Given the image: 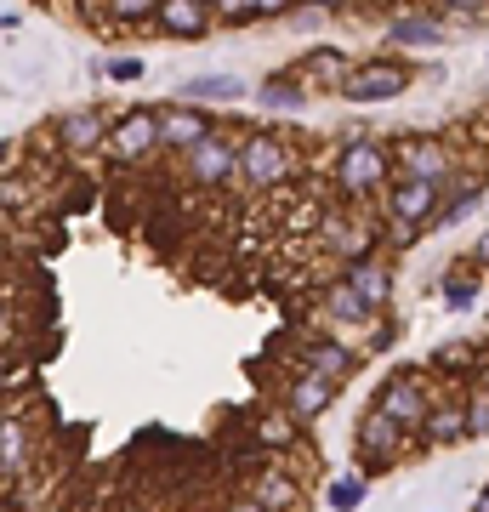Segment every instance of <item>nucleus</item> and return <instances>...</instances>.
Listing matches in <instances>:
<instances>
[{"label":"nucleus","mask_w":489,"mask_h":512,"mask_svg":"<svg viewBox=\"0 0 489 512\" xmlns=\"http://www.w3.org/2000/svg\"><path fill=\"white\" fill-rule=\"evenodd\" d=\"M336 393H342L336 382H319V376H308V370H290L285 387H279V416H290L296 427H313V421L336 404Z\"/></svg>","instance_id":"2eb2a0df"},{"label":"nucleus","mask_w":489,"mask_h":512,"mask_svg":"<svg viewBox=\"0 0 489 512\" xmlns=\"http://www.w3.org/2000/svg\"><path fill=\"white\" fill-rule=\"evenodd\" d=\"M444 200H450V188L438 183H410V177H399V183L387 188V200L376 205L381 217H387V228H393V245H416L421 234H433L438 211H444Z\"/></svg>","instance_id":"20e7f679"},{"label":"nucleus","mask_w":489,"mask_h":512,"mask_svg":"<svg viewBox=\"0 0 489 512\" xmlns=\"http://www.w3.org/2000/svg\"><path fill=\"white\" fill-rule=\"evenodd\" d=\"M467 427L472 439H489V393H478V387L467 393Z\"/></svg>","instance_id":"c756f323"},{"label":"nucleus","mask_w":489,"mask_h":512,"mask_svg":"<svg viewBox=\"0 0 489 512\" xmlns=\"http://www.w3.org/2000/svg\"><path fill=\"white\" fill-rule=\"evenodd\" d=\"M109 131H114V120L103 103H80V109H63L52 120V137L63 154H97V148H109Z\"/></svg>","instance_id":"4468645a"},{"label":"nucleus","mask_w":489,"mask_h":512,"mask_svg":"<svg viewBox=\"0 0 489 512\" xmlns=\"http://www.w3.org/2000/svg\"><path fill=\"white\" fill-rule=\"evenodd\" d=\"M427 370L438 382H450V393H472L478 387V370H484V348L472 336H455V342H438L427 353Z\"/></svg>","instance_id":"dca6fc26"},{"label":"nucleus","mask_w":489,"mask_h":512,"mask_svg":"<svg viewBox=\"0 0 489 512\" xmlns=\"http://www.w3.org/2000/svg\"><path fill=\"white\" fill-rule=\"evenodd\" d=\"M182 103H200V109H217V103H239V97H256L239 74H194L177 86Z\"/></svg>","instance_id":"393cba45"},{"label":"nucleus","mask_w":489,"mask_h":512,"mask_svg":"<svg viewBox=\"0 0 489 512\" xmlns=\"http://www.w3.org/2000/svg\"><path fill=\"white\" fill-rule=\"evenodd\" d=\"M256 103H262V109H273V114H296L302 103H308V92H302V80H296L290 69H273L268 80L256 86Z\"/></svg>","instance_id":"a878e982"},{"label":"nucleus","mask_w":489,"mask_h":512,"mask_svg":"<svg viewBox=\"0 0 489 512\" xmlns=\"http://www.w3.org/2000/svg\"><path fill=\"white\" fill-rule=\"evenodd\" d=\"M239 143H245V131L222 126L217 137H205L194 154H182V177L194 188H234L239 183Z\"/></svg>","instance_id":"9d476101"},{"label":"nucleus","mask_w":489,"mask_h":512,"mask_svg":"<svg viewBox=\"0 0 489 512\" xmlns=\"http://www.w3.org/2000/svg\"><path fill=\"white\" fill-rule=\"evenodd\" d=\"M416 80H421L416 57H404V52H370V57H359V69L347 74V86L336 97H342V103H393V97H404Z\"/></svg>","instance_id":"423d86ee"},{"label":"nucleus","mask_w":489,"mask_h":512,"mask_svg":"<svg viewBox=\"0 0 489 512\" xmlns=\"http://www.w3.org/2000/svg\"><path fill=\"white\" fill-rule=\"evenodd\" d=\"M438 302H444L450 313H472L478 302H484V274L472 268L467 256H455L450 268L438 274Z\"/></svg>","instance_id":"b1692460"},{"label":"nucleus","mask_w":489,"mask_h":512,"mask_svg":"<svg viewBox=\"0 0 489 512\" xmlns=\"http://www.w3.org/2000/svg\"><path fill=\"white\" fill-rule=\"evenodd\" d=\"M296 171H302V160H296V143H290L285 131H245V143H239V183L234 188L273 194V188H285Z\"/></svg>","instance_id":"7ed1b4c3"},{"label":"nucleus","mask_w":489,"mask_h":512,"mask_svg":"<svg viewBox=\"0 0 489 512\" xmlns=\"http://www.w3.org/2000/svg\"><path fill=\"white\" fill-rule=\"evenodd\" d=\"M120 171H131V165L154 160V154H165L160 148V109L154 103H131V109L114 114V131H109V148H103Z\"/></svg>","instance_id":"1a4fd4ad"},{"label":"nucleus","mask_w":489,"mask_h":512,"mask_svg":"<svg viewBox=\"0 0 489 512\" xmlns=\"http://www.w3.org/2000/svg\"><path fill=\"white\" fill-rule=\"evenodd\" d=\"M103 74H109L114 86H131V80H143V74H148V63H143V57H131V52H120V57L103 63Z\"/></svg>","instance_id":"c85d7f7f"},{"label":"nucleus","mask_w":489,"mask_h":512,"mask_svg":"<svg viewBox=\"0 0 489 512\" xmlns=\"http://www.w3.org/2000/svg\"><path fill=\"white\" fill-rule=\"evenodd\" d=\"M217 512H268V507H262V501H256L251 490H239V495H228V501H222Z\"/></svg>","instance_id":"473e14b6"},{"label":"nucleus","mask_w":489,"mask_h":512,"mask_svg":"<svg viewBox=\"0 0 489 512\" xmlns=\"http://www.w3.org/2000/svg\"><path fill=\"white\" fill-rule=\"evenodd\" d=\"M35 450H29V421H23V410H6V421H0V484H6V501L18 507V478L35 467Z\"/></svg>","instance_id":"6ab92c4d"},{"label":"nucleus","mask_w":489,"mask_h":512,"mask_svg":"<svg viewBox=\"0 0 489 512\" xmlns=\"http://www.w3.org/2000/svg\"><path fill=\"white\" fill-rule=\"evenodd\" d=\"M319 308H325V325H342V330H376L381 325V313L364 296L347 291L342 279H330L325 291H319Z\"/></svg>","instance_id":"5701e85b"},{"label":"nucleus","mask_w":489,"mask_h":512,"mask_svg":"<svg viewBox=\"0 0 489 512\" xmlns=\"http://www.w3.org/2000/svg\"><path fill=\"white\" fill-rule=\"evenodd\" d=\"M0 29H6V35H18V29H23V12H18V6H6V12H0Z\"/></svg>","instance_id":"72a5a7b5"},{"label":"nucleus","mask_w":489,"mask_h":512,"mask_svg":"<svg viewBox=\"0 0 489 512\" xmlns=\"http://www.w3.org/2000/svg\"><path fill=\"white\" fill-rule=\"evenodd\" d=\"M393 160H399V177H410V183L450 188L461 177V154L438 131H404V137H393Z\"/></svg>","instance_id":"6e6552de"},{"label":"nucleus","mask_w":489,"mask_h":512,"mask_svg":"<svg viewBox=\"0 0 489 512\" xmlns=\"http://www.w3.org/2000/svg\"><path fill=\"white\" fill-rule=\"evenodd\" d=\"M472 205H484V177H472V171H461L450 183V200H444V211H438L433 228H450V222H461L472 211Z\"/></svg>","instance_id":"bb28decb"},{"label":"nucleus","mask_w":489,"mask_h":512,"mask_svg":"<svg viewBox=\"0 0 489 512\" xmlns=\"http://www.w3.org/2000/svg\"><path fill=\"white\" fill-rule=\"evenodd\" d=\"M399 342V325H393V313H387V325L370 330V342H364V353H381V348H393Z\"/></svg>","instance_id":"7c9ffc66"},{"label":"nucleus","mask_w":489,"mask_h":512,"mask_svg":"<svg viewBox=\"0 0 489 512\" xmlns=\"http://www.w3.org/2000/svg\"><path fill=\"white\" fill-rule=\"evenodd\" d=\"M472 427H467V393H444L438 410L427 416L421 427V450H455V444H467Z\"/></svg>","instance_id":"412c9836"},{"label":"nucleus","mask_w":489,"mask_h":512,"mask_svg":"<svg viewBox=\"0 0 489 512\" xmlns=\"http://www.w3.org/2000/svg\"><path fill=\"white\" fill-rule=\"evenodd\" d=\"M438 382L427 376V365H410V370H393L387 382L376 387V399H370V410H381L387 421H399L404 433H416L421 439V427H427V416L438 410Z\"/></svg>","instance_id":"39448f33"},{"label":"nucleus","mask_w":489,"mask_h":512,"mask_svg":"<svg viewBox=\"0 0 489 512\" xmlns=\"http://www.w3.org/2000/svg\"><path fill=\"white\" fill-rule=\"evenodd\" d=\"M217 35V6L205 0H160V40H205Z\"/></svg>","instance_id":"aec40b11"},{"label":"nucleus","mask_w":489,"mask_h":512,"mask_svg":"<svg viewBox=\"0 0 489 512\" xmlns=\"http://www.w3.org/2000/svg\"><path fill=\"white\" fill-rule=\"evenodd\" d=\"M296 80H302V92H325V97H336L347 86V74L359 69V57L347 52V46H313V52H296L285 63Z\"/></svg>","instance_id":"ddd939ff"},{"label":"nucleus","mask_w":489,"mask_h":512,"mask_svg":"<svg viewBox=\"0 0 489 512\" xmlns=\"http://www.w3.org/2000/svg\"><path fill=\"white\" fill-rule=\"evenodd\" d=\"M393 183H399L393 137H336V154H330L336 205H370V200L381 205Z\"/></svg>","instance_id":"f257e3e1"},{"label":"nucleus","mask_w":489,"mask_h":512,"mask_svg":"<svg viewBox=\"0 0 489 512\" xmlns=\"http://www.w3.org/2000/svg\"><path fill=\"white\" fill-rule=\"evenodd\" d=\"M353 296H364L376 313L393 308V291H399V279H393V256H376V262H359V268H347V274H336Z\"/></svg>","instance_id":"4be33fe9"},{"label":"nucleus","mask_w":489,"mask_h":512,"mask_svg":"<svg viewBox=\"0 0 489 512\" xmlns=\"http://www.w3.org/2000/svg\"><path fill=\"white\" fill-rule=\"evenodd\" d=\"M381 228H387V217L370 211V205H330L325 222H319V234H313V245H319L325 262H336V274H347V268L381 256Z\"/></svg>","instance_id":"f03ea898"},{"label":"nucleus","mask_w":489,"mask_h":512,"mask_svg":"<svg viewBox=\"0 0 489 512\" xmlns=\"http://www.w3.org/2000/svg\"><path fill=\"white\" fill-rule=\"evenodd\" d=\"M222 120L217 109H200V103H182V97H165L160 103V148L165 154H194L205 137H217Z\"/></svg>","instance_id":"f8f14e48"},{"label":"nucleus","mask_w":489,"mask_h":512,"mask_svg":"<svg viewBox=\"0 0 489 512\" xmlns=\"http://www.w3.org/2000/svg\"><path fill=\"white\" fill-rule=\"evenodd\" d=\"M359 365H364V348L342 342L336 330L302 336V342H296V353H290V370H308V376H319V382H336V387H347V376H353Z\"/></svg>","instance_id":"9b49d317"},{"label":"nucleus","mask_w":489,"mask_h":512,"mask_svg":"<svg viewBox=\"0 0 489 512\" xmlns=\"http://www.w3.org/2000/svg\"><path fill=\"white\" fill-rule=\"evenodd\" d=\"M478 393H489V342H484V370H478Z\"/></svg>","instance_id":"f704fd0d"},{"label":"nucleus","mask_w":489,"mask_h":512,"mask_svg":"<svg viewBox=\"0 0 489 512\" xmlns=\"http://www.w3.org/2000/svg\"><path fill=\"white\" fill-rule=\"evenodd\" d=\"M467 262L478 268V274H489V228H484V234H472V245H467Z\"/></svg>","instance_id":"2f4dec72"},{"label":"nucleus","mask_w":489,"mask_h":512,"mask_svg":"<svg viewBox=\"0 0 489 512\" xmlns=\"http://www.w3.org/2000/svg\"><path fill=\"white\" fill-rule=\"evenodd\" d=\"M381 40L387 46H421V52H433L450 40V23L438 18L433 6H416V12H393V18L381 23Z\"/></svg>","instance_id":"a211bd4d"},{"label":"nucleus","mask_w":489,"mask_h":512,"mask_svg":"<svg viewBox=\"0 0 489 512\" xmlns=\"http://www.w3.org/2000/svg\"><path fill=\"white\" fill-rule=\"evenodd\" d=\"M410 450H421L416 433H404L399 421H387L381 410L364 404V416L353 421V456H359V473L364 478H381L387 467H399Z\"/></svg>","instance_id":"0eeeda50"},{"label":"nucleus","mask_w":489,"mask_h":512,"mask_svg":"<svg viewBox=\"0 0 489 512\" xmlns=\"http://www.w3.org/2000/svg\"><path fill=\"white\" fill-rule=\"evenodd\" d=\"M364 495H370V478H364V473H342V478H330L325 501H330V512H359Z\"/></svg>","instance_id":"cd10ccee"},{"label":"nucleus","mask_w":489,"mask_h":512,"mask_svg":"<svg viewBox=\"0 0 489 512\" xmlns=\"http://www.w3.org/2000/svg\"><path fill=\"white\" fill-rule=\"evenodd\" d=\"M472 512H489V484L478 490V501H472Z\"/></svg>","instance_id":"c9c22d12"},{"label":"nucleus","mask_w":489,"mask_h":512,"mask_svg":"<svg viewBox=\"0 0 489 512\" xmlns=\"http://www.w3.org/2000/svg\"><path fill=\"white\" fill-rule=\"evenodd\" d=\"M245 490H251L268 512H308V490H302L296 467H279L273 456H268V467H256V473H251Z\"/></svg>","instance_id":"f3484780"}]
</instances>
